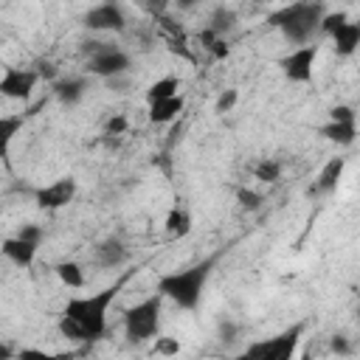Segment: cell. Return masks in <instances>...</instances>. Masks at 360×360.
<instances>
[{"instance_id":"1","label":"cell","mask_w":360,"mask_h":360,"mask_svg":"<svg viewBox=\"0 0 360 360\" xmlns=\"http://www.w3.org/2000/svg\"><path fill=\"white\" fill-rule=\"evenodd\" d=\"M211 270H214V259H202L183 270L163 273L158 278V292L180 309H197V304L205 292V284L211 278Z\"/></svg>"},{"instance_id":"2","label":"cell","mask_w":360,"mask_h":360,"mask_svg":"<svg viewBox=\"0 0 360 360\" xmlns=\"http://www.w3.org/2000/svg\"><path fill=\"white\" fill-rule=\"evenodd\" d=\"M323 17H326L323 3H290V6H281L278 11H273L267 17V22L273 28H278L290 45L304 48V45H312L315 34H321Z\"/></svg>"},{"instance_id":"3","label":"cell","mask_w":360,"mask_h":360,"mask_svg":"<svg viewBox=\"0 0 360 360\" xmlns=\"http://www.w3.org/2000/svg\"><path fill=\"white\" fill-rule=\"evenodd\" d=\"M121 284H112V287H104L93 295H76V298H68L62 315L70 318L73 323H79V329L84 332V343H93L98 340L104 332H107V309L110 304L115 301V292H118Z\"/></svg>"},{"instance_id":"4","label":"cell","mask_w":360,"mask_h":360,"mask_svg":"<svg viewBox=\"0 0 360 360\" xmlns=\"http://www.w3.org/2000/svg\"><path fill=\"white\" fill-rule=\"evenodd\" d=\"M163 301H166V298L155 290L149 298H143L141 304H135V307H129V309L124 312V335H127L129 343H143V340L158 338Z\"/></svg>"},{"instance_id":"5","label":"cell","mask_w":360,"mask_h":360,"mask_svg":"<svg viewBox=\"0 0 360 360\" xmlns=\"http://www.w3.org/2000/svg\"><path fill=\"white\" fill-rule=\"evenodd\" d=\"M129 70V56L118 48V45H110L104 42L101 51H96L93 56H87V73L93 76H101V79H115V76H124Z\"/></svg>"},{"instance_id":"6","label":"cell","mask_w":360,"mask_h":360,"mask_svg":"<svg viewBox=\"0 0 360 360\" xmlns=\"http://www.w3.org/2000/svg\"><path fill=\"white\" fill-rule=\"evenodd\" d=\"M315 59H318V45H304V48H292L287 56L278 59V68L284 73L287 82L292 84H304L312 79V68H315Z\"/></svg>"},{"instance_id":"7","label":"cell","mask_w":360,"mask_h":360,"mask_svg":"<svg viewBox=\"0 0 360 360\" xmlns=\"http://www.w3.org/2000/svg\"><path fill=\"white\" fill-rule=\"evenodd\" d=\"M76 191H79L76 177L65 174V177H59V180H53V183H48V186H39V188L34 191V202H37L42 211H59V208H65L68 202H73Z\"/></svg>"},{"instance_id":"8","label":"cell","mask_w":360,"mask_h":360,"mask_svg":"<svg viewBox=\"0 0 360 360\" xmlns=\"http://www.w3.org/2000/svg\"><path fill=\"white\" fill-rule=\"evenodd\" d=\"M37 84H39V73L34 68H6L0 76V93L14 101L31 98Z\"/></svg>"},{"instance_id":"9","label":"cell","mask_w":360,"mask_h":360,"mask_svg":"<svg viewBox=\"0 0 360 360\" xmlns=\"http://www.w3.org/2000/svg\"><path fill=\"white\" fill-rule=\"evenodd\" d=\"M301 335H304V323H292L284 332L264 338L262 340V360H292L295 349L301 343Z\"/></svg>"},{"instance_id":"10","label":"cell","mask_w":360,"mask_h":360,"mask_svg":"<svg viewBox=\"0 0 360 360\" xmlns=\"http://www.w3.org/2000/svg\"><path fill=\"white\" fill-rule=\"evenodd\" d=\"M84 25L90 31H124L127 17H124V8L118 3H101L84 14Z\"/></svg>"},{"instance_id":"11","label":"cell","mask_w":360,"mask_h":360,"mask_svg":"<svg viewBox=\"0 0 360 360\" xmlns=\"http://www.w3.org/2000/svg\"><path fill=\"white\" fill-rule=\"evenodd\" d=\"M343 169H346V158H329L323 166H321V172H318V177H315V183L307 188V194L309 197H321V194H332L335 188H338V183H340V177H343Z\"/></svg>"},{"instance_id":"12","label":"cell","mask_w":360,"mask_h":360,"mask_svg":"<svg viewBox=\"0 0 360 360\" xmlns=\"http://www.w3.org/2000/svg\"><path fill=\"white\" fill-rule=\"evenodd\" d=\"M329 39H332V51H335L338 56H352V53L360 48V22H357V20L343 22Z\"/></svg>"},{"instance_id":"13","label":"cell","mask_w":360,"mask_h":360,"mask_svg":"<svg viewBox=\"0 0 360 360\" xmlns=\"http://www.w3.org/2000/svg\"><path fill=\"white\" fill-rule=\"evenodd\" d=\"M37 248H39V245L22 242L20 236H8V239H3V256H6L8 262H14L17 267H31L34 259H37Z\"/></svg>"},{"instance_id":"14","label":"cell","mask_w":360,"mask_h":360,"mask_svg":"<svg viewBox=\"0 0 360 360\" xmlns=\"http://www.w3.org/2000/svg\"><path fill=\"white\" fill-rule=\"evenodd\" d=\"M127 256H129L127 245L121 239H115V236H110V239L96 245V264L98 267H118V264L127 262Z\"/></svg>"},{"instance_id":"15","label":"cell","mask_w":360,"mask_h":360,"mask_svg":"<svg viewBox=\"0 0 360 360\" xmlns=\"http://www.w3.org/2000/svg\"><path fill=\"white\" fill-rule=\"evenodd\" d=\"M321 138L338 146H352L357 141V121H326L321 129Z\"/></svg>"},{"instance_id":"16","label":"cell","mask_w":360,"mask_h":360,"mask_svg":"<svg viewBox=\"0 0 360 360\" xmlns=\"http://www.w3.org/2000/svg\"><path fill=\"white\" fill-rule=\"evenodd\" d=\"M87 93V79L84 76H68V79H59L53 82V96L62 101V104H76L82 101V96Z\"/></svg>"},{"instance_id":"17","label":"cell","mask_w":360,"mask_h":360,"mask_svg":"<svg viewBox=\"0 0 360 360\" xmlns=\"http://www.w3.org/2000/svg\"><path fill=\"white\" fill-rule=\"evenodd\" d=\"M163 228H166V233H169V236H174V239L188 236V233H191V228H194L191 211H188L186 205H172V208H169V214H166V219H163Z\"/></svg>"},{"instance_id":"18","label":"cell","mask_w":360,"mask_h":360,"mask_svg":"<svg viewBox=\"0 0 360 360\" xmlns=\"http://www.w3.org/2000/svg\"><path fill=\"white\" fill-rule=\"evenodd\" d=\"M183 107H186L183 93H180V96H174V98H166V101L149 104V121H152V124H169V121H174V118L183 112Z\"/></svg>"},{"instance_id":"19","label":"cell","mask_w":360,"mask_h":360,"mask_svg":"<svg viewBox=\"0 0 360 360\" xmlns=\"http://www.w3.org/2000/svg\"><path fill=\"white\" fill-rule=\"evenodd\" d=\"M180 79L177 76H160L158 82L149 84L146 90V104H158V101H166V98H174L180 96Z\"/></svg>"},{"instance_id":"20","label":"cell","mask_w":360,"mask_h":360,"mask_svg":"<svg viewBox=\"0 0 360 360\" xmlns=\"http://www.w3.org/2000/svg\"><path fill=\"white\" fill-rule=\"evenodd\" d=\"M208 28H211L219 39H225V37L236 28V11L228 8V6H217V8L211 11V17H208Z\"/></svg>"},{"instance_id":"21","label":"cell","mask_w":360,"mask_h":360,"mask_svg":"<svg viewBox=\"0 0 360 360\" xmlns=\"http://www.w3.org/2000/svg\"><path fill=\"white\" fill-rule=\"evenodd\" d=\"M56 278H59L68 290H79V287H84V270H82L79 262H70V259H65V262L56 264Z\"/></svg>"},{"instance_id":"22","label":"cell","mask_w":360,"mask_h":360,"mask_svg":"<svg viewBox=\"0 0 360 360\" xmlns=\"http://www.w3.org/2000/svg\"><path fill=\"white\" fill-rule=\"evenodd\" d=\"M22 129V118L20 115H3L0 118V146H3V155H8V146L14 141V135Z\"/></svg>"},{"instance_id":"23","label":"cell","mask_w":360,"mask_h":360,"mask_svg":"<svg viewBox=\"0 0 360 360\" xmlns=\"http://www.w3.org/2000/svg\"><path fill=\"white\" fill-rule=\"evenodd\" d=\"M73 352H45V349H34V346H22L17 349V360H73Z\"/></svg>"},{"instance_id":"24","label":"cell","mask_w":360,"mask_h":360,"mask_svg":"<svg viewBox=\"0 0 360 360\" xmlns=\"http://www.w3.org/2000/svg\"><path fill=\"white\" fill-rule=\"evenodd\" d=\"M253 174H256V180H262V183H276V180L281 177V163H278L276 158H262V160L253 166Z\"/></svg>"},{"instance_id":"25","label":"cell","mask_w":360,"mask_h":360,"mask_svg":"<svg viewBox=\"0 0 360 360\" xmlns=\"http://www.w3.org/2000/svg\"><path fill=\"white\" fill-rule=\"evenodd\" d=\"M343 22H349V14H346V11H326V17H323V22H321V34H323V37H332Z\"/></svg>"},{"instance_id":"26","label":"cell","mask_w":360,"mask_h":360,"mask_svg":"<svg viewBox=\"0 0 360 360\" xmlns=\"http://www.w3.org/2000/svg\"><path fill=\"white\" fill-rule=\"evenodd\" d=\"M152 349H155V354H163V357H174V354L180 352V340H177V338H172V335H158Z\"/></svg>"},{"instance_id":"27","label":"cell","mask_w":360,"mask_h":360,"mask_svg":"<svg viewBox=\"0 0 360 360\" xmlns=\"http://www.w3.org/2000/svg\"><path fill=\"white\" fill-rule=\"evenodd\" d=\"M236 202L242 208H248V211H256L262 205V194L253 191V188H248V186H242V188H236Z\"/></svg>"},{"instance_id":"28","label":"cell","mask_w":360,"mask_h":360,"mask_svg":"<svg viewBox=\"0 0 360 360\" xmlns=\"http://www.w3.org/2000/svg\"><path fill=\"white\" fill-rule=\"evenodd\" d=\"M236 101H239V90H236V87H228V90H222V93L217 96L214 110H217V112H231V110L236 107Z\"/></svg>"},{"instance_id":"29","label":"cell","mask_w":360,"mask_h":360,"mask_svg":"<svg viewBox=\"0 0 360 360\" xmlns=\"http://www.w3.org/2000/svg\"><path fill=\"white\" fill-rule=\"evenodd\" d=\"M329 352L338 354V357H349V354H352L349 338H346V335H332V338H329Z\"/></svg>"},{"instance_id":"30","label":"cell","mask_w":360,"mask_h":360,"mask_svg":"<svg viewBox=\"0 0 360 360\" xmlns=\"http://www.w3.org/2000/svg\"><path fill=\"white\" fill-rule=\"evenodd\" d=\"M17 236H20L22 242L39 245V242H42V228H39V225H34V222H28V225H22V228L17 231Z\"/></svg>"},{"instance_id":"31","label":"cell","mask_w":360,"mask_h":360,"mask_svg":"<svg viewBox=\"0 0 360 360\" xmlns=\"http://www.w3.org/2000/svg\"><path fill=\"white\" fill-rule=\"evenodd\" d=\"M127 127H129V121H127V115H112V118H107V124H104V132L107 135H121V132H127Z\"/></svg>"},{"instance_id":"32","label":"cell","mask_w":360,"mask_h":360,"mask_svg":"<svg viewBox=\"0 0 360 360\" xmlns=\"http://www.w3.org/2000/svg\"><path fill=\"white\" fill-rule=\"evenodd\" d=\"M329 121H357V115H354V110L349 104H335L329 110Z\"/></svg>"},{"instance_id":"33","label":"cell","mask_w":360,"mask_h":360,"mask_svg":"<svg viewBox=\"0 0 360 360\" xmlns=\"http://www.w3.org/2000/svg\"><path fill=\"white\" fill-rule=\"evenodd\" d=\"M236 332H239V326H236L233 321H228V318L219 321V340H222V343H233V340H236Z\"/></svg>"},{"instance_id":"34","label":"cell","mask_w":360,"mask_h":360,"mask_svg":"<svg viewBox=\"0 0 360 360\" xmlns=\"http://www.w3.org/2000/svg\"><path fill=\"white\" fill-rule=\"evenodd\" d=\"M233 360H262V340L256 343H248V349H242Z\"/></svg>"},{"instance_id":"35","label":"cell","mask_w":360,"mask_h":360,"mask_svg":"<svg viewBox=\"0 0 360 360\" xmlns=\"http://www.w3.org/2000/svg\"><path fill=\"white\" fill-rule=\"evenodd\" d=\"M217 39H219V37H217V34H214V31H211V28H208V25H205V28H200V31H197V42H200V45H202V48H205V51H211V48H214V42H217Z\"/></svg>"},{"instance_id":"36","label":"cell","mask_w":360,"mask_h":360,"mask_svg":"<svg viewBox=\"0 0 360 360\" xmlns=\"http://www.w3.org/2000/svg\"><path fill=\"white\" fill-rule=\"evenodd\" d=\"M208 53H211L214 59H228V56H231V45H228V39H217L214 48H211Z\"/></svg>"},{"instance_id":"37","label":"cell","mask_w":360,"mask_h":360,"mask_svg":"<svg viewBox=\"0 0 360 360\" xmlns=\"http://www.w3.org/2000/svg\"><path fill=\"white\" fill-rule=\"evenodd\" d=\"M37 73H39V79H53V76H56V68H53L51 62H42Z\"/></svg>"},{"instance_id":"38","label":"cell","mask_w":360,"mask_h":360,"mask_svg":"<svg viewBox=\"0 0 360 360\" xmlns=\"http://www.w3.org/2000/svg\"><path fill=\"white\" fill-rule=\"evenodd\" d=\"M110 87H115L118 93H124V87H127V82H124L121 76H115V79H110Z\"/></svg>"},{"instance_id":"39","label":"cell","mask_w":360,"mask_h":360,"mask_svg":"<svg viewBox=\"0 0 360 360\" xmlns=\"http://www.w3.org/2000/svg\"><path fill=\"white\" fill-rule=\"evenodd\" d=\"M0 360H11V346L8 343H0Z\"/></svg>"},{"instance_id":"40","label":"cell","mask_w":360,"mask_h":360,"mask_svg":"<svg viewBox=\"0 0 360 360\" xmlns=\"http://www.w3.org/2000/svg\"><path fill=\"white\" fill-rule=\"evenodd\" d=\"M354 315H357V321H360V304H357V307H354Z\"/></svg>"}]
</instances>
